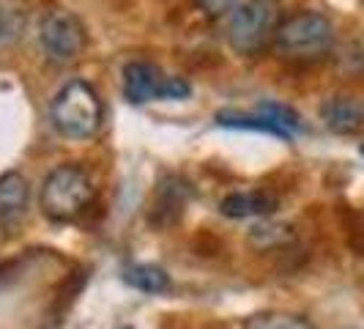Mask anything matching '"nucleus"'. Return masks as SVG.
<instances>
[{
  "mask_svg": "<svg viewBox=\"0 0 364 329\" xmlns=\"http://www.w3.org/2000/svg\"><path fill=\"white\" fill-rule=\"evenodd\" d=\"M244 329H315L301 315H293V313H257L252 315Z\"/></svg>",
  "mask_w": 364,
  "mask_h": 329,
  "instance_id": "obj_15",
  "label": "nucleus"
},
{
  "mask_svg": "<svg viewBox=\"0 0 364 329\" xmlns=\"http://www.w3.org/2000/svg\"><path fill=\"white\" fill-rule=\"evenodd\" d=\"M127 329H129V327H127Z\"/></svg>",
  "mask_w": 364,
  "mask_h": 329,
  "instance_id": "obj_19",
  "label": "nucleus"
},
{
  "mask_svg": "<svg viewBox=\"0 0 364 329\" xmlns=\"http://www.w3.org/2000/svg\"><path fill=\"white\" fill-rule=\"evenodd\" d=\"M50 118H53L55 129L63 137H69V140H91L93 135L102 129L105 110H102V99L96 96V91L88 83L72 80L53 99Z\"/></svg>",
  "mask_w": 364,
  "mask_h": 329,
  "instance_id": "obj_3",
  "label": "nucleus"
},
{
  "mask_svg": "<svg viewBox=\"0 0 364 329\" xmlns=\"http://www.w3.org/2000/svg\"><path fill=\"white\" fill-rule=\"evenodd\" d=\"M189 184L178 179V176H164L162 182L156 184V192H154V201H151V212L148 219L156 225V228H167L173 225L176 219L181 217L183 206L189 201Z\"/></svg>",
  "mask_w": 364,
  "mask_h": 329,
  "instance_id": "obj_7",
  "label": "nucleus"
},
{
  "mask_svg": "<svg viewBox=\"0 0 364 329\" xmlns=\"http://www.w3.org/2000/svg\"><path fill=\"white\" fill-rule=\"evenodd\" d=\"M96 187L80 164H60L41 187V212L55 222H72L91 209Z\"/></svg>",
  "mask_w": 364,
  "mask_h": 329,
  "instance_id": "obj_4",
  "label": "nucleus"
},
{
  "mask_svg": "<svg viewBox=\"0 0 364 329\" xmlns=\"http://www.w3.org/2000/svg\"><path fill=\"white\" fill-rule=\"evenodd\" d=\"M362 157H364V146H362Z\"/></svg>",
  "mask_w": 364,
  "mask_h": 329,
  "instance_id": "obj_18",
  "label": "nucleus"
},
{
  "mask_svg": "<svg viewBox=\"0 0 364 329\" xmlns=\"http://www.w3.org/2000/svg\"><path fill=\"white\" fill-rule=\"evenodd\" d=\"M28 28V9L19 0H0V50L17 44Z\"/></svg>",
  "mask_w": 364,
  "mask_h": 329,
  "instance_id": "obj_11",
  "label": "nucleus"
},
{
  "mask_svg": "<svg viewBox=\"0 0 364 329\" xmlns=\"http://www.w3.org/2000/svg\"><path fill=\"white\" fill-rule=\"evenodd\" d=\"M217 121L219 127H228V129H250V132H266V135H274V137H282V132L274 127L272 121L260 113H233V110H222L217 113ZM285 140V137H282Z\"/></svg>",
  "mask_w": 364,
  "mask_h": 329,
  "instance_id": "obj_14",
  "label": "nucleus"
},
{
  "mask_svg": "<svg viewBox=\"0 0 364 329\" xmlns=\"http://www.w3.org/2000/svg\"><path fill=\"white\" fill-rule=\"evenodd\" d=\"M321 118L337 135H356L364 127V105L356 96H331L321 108Z\"/></svg>",
  "mask_w": 364,
  "mask_h": 329,
  "instance_id": "obj_9",
  "label": "nucleus"
},
{
  "mask_svg": "<svg viewBox=\"0 0 364 329\" xmlns=\"http://www.w3.org/2000/svg\"><path fill=\"white\" fill-rule=\"evenodd\" d=\"M38 47L53 66H72L85 50V25L74 11L55 9L41 19Z\"/></svg>",
  "mask_w": 364,
  "mask_h": 329,
  "instance_id": "obj_5",
  "label": "nucleus"
},
{
  "mask_svg": "<svg viewBox=\"0 0 364 329\" xmlns=\"http://www.w3.org/2000/svg\"><path fill=\"white\" fill-rule=\"evenodd\" d=\"M28 198H31V187H28L25 176H19V173H3L0 176V219L3 222L22 217Z\"/></svg>",
  "mask_w": 364,
  "mask_h": 329,
  "instance_id": "obj_10",
  "label": "nucleus"
},
{
  "mask_svg": "<svg viewBox=\"0 0 364 329\" xmlns=\"http://www.w3.org/2000/svg\"><path fill=\"white\" fill-rule=\"evenodd\" d=\"M124 96L129 105H146L156 99H186L189 83L181 77H167L154 63L134 61L124 69Z\"/></svg>",
  "mask_w": 364,
  "mask_h": 329,
  "instance_id": "obj_6",
  "label": "nucleus"
},
{
  "mask_svg": "<svg viewBox=\"0 0 364 329\" xmlns=\"http://www.w3.org/2000/svg\"><path fill=\"white\" fill-rule=\"evenodd\" d=\"M257 113L266 115L274 127L282 132L285 140H293L299 132H304V121L299 118V113L293 108H288V105H282V102H260Z\"/></svg>",
  "mask_w": 364,
  "mask_h": 329,
  "instance_id": "obj_13",
  "label": "nucleus"
},
{
  "mask_svg": "<svg viewBox=\"0 0 364 329\" xmlns=\"http://www.w3.org/2000/svg\"><path fill=\"white\" fill-rule=\"evenodd\" d=\"M272 47L285 61L310 63L323 58L334 47V25L321 11H299L293 17L282 19Z\"/></svg>",
  "mask_w": 364,
  "mask_h": 329,
  "instance_id": "obj_1",
  "label": "nucleus"
},
{
  "mask_svg": "<svg viewBox=\"0 0 364 329\" xmlns=\"http://www.w3.org/2000/svg\"><path fill=\"white\" fill-rule=\"evenodd\" d=\"M348 247L356 253V256L364 258V219H356L348 231Z\"/></svg>",
  "mask_w": 364,
  "mask_h": 329,
  "instance_id": "obj_17",
  "label": "nucleus"
},
{
  "mask_svg": "<svg viewBox=\"0 0 364 329\" xmlns=\"http://www.w3.org/2000/svg\"><path fill=\"white\" fill-rule=\"evenodd\" d=\"M277 212V198L266 189H244L230 192L219 203V214L230 219H250V217H272Z\"/></svg>",
  "mask_w": 364,
  "mask_h": 329,
  "instance_id": "obj_8",
  "label": "nucleus"
},
{
  "mask_svg": "<svg viewBox=\"0 0 364 329\" xmlns=\"http://www.w3.org/2000/svg\"><path fill=\"white\" fill-rule=\"evenodd\" d=\"M282 3L279 0H247L238 3L228 19V41L238 55H260L269 50L282 25Z\"/></svg>",
  "mask_w": 364,
  "mask_h": 329,
  "instance_id": "obj_2",
  "label": "nucleus"
},
{
  "mask_svg": "<svg viewBox=\"0 0 364 329\" xmlns=\"http://www.w3.org/2000/svg\"><path fill=\"white\" fill-rule=\"evenodd\" d=\"M124 283L132 286L134 291L143 293H164L170 291V277L154 266V263H129L124 269Z\"/></svg>",
  "mask_w": 364,
  "mask_h": 329,
  "instance_id": "obj_12",
  "label": "nucleus"
},
{
  "mask_svg": "<svg viewBox=\"0 0 364 329\" xmlns=\"http://www.w3.org/2000/svg\"><path fill=\"white\" fill-rule=\"evenodd\" d=\"M198 6H200L208 17H222V14H228V11L236 9L238 0H198Z\"/></svg>",
  "mask_w": 364,
  "mask_h": 329,
  "instance_id": "obj_16",
  "label": "nucleus"
}]
</instances>
